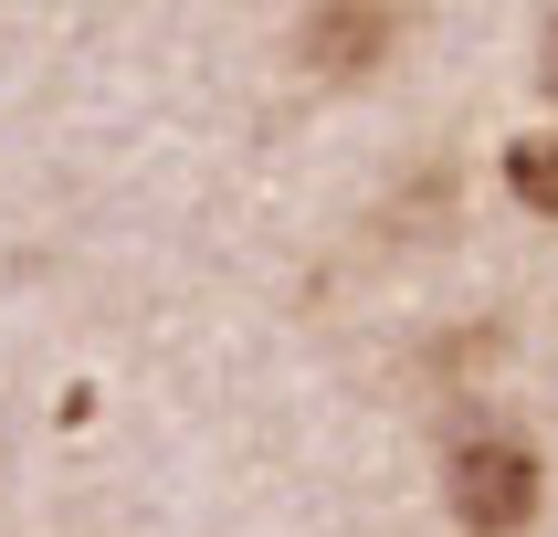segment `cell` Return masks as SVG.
Masks as SVG:
<instances>
[{
  "instance_id": "3",
  "label": "cell",
  "mask_w": 558,
  "mask_h": 537,
  "mask_svg": "<svg viewBox=\"0 0 558 537\" xmlns=\"http://www.w3.org/2000/svg\"><path fill=\"white\" fill-rule=\"evenodd\" d=\"M517 190L537 211H558V148H517Z\"/></svg>"
},
{
  "instance_id": "1",
  "label": "cell",
  "mask_w": 558,
  "mask_h": 537,
  "mask_svg": "<svg viewBox=\"0 0 558 537\" xmlns=\"http://www.w3.org/2000/svg\"><path fill=\"white\" fill-rule=\"evenodd\" d=\"M442 485H453L464 537H517L537 516V453L527 442H464V453L442 464Z\"/></svg>"
},
{
  "instance_id": "4",
  "label": "cell",
  "mask_w": 558,
  "mask_h": 537,
  "mask_svg": "<svg viewBox=\"0 0 558 537\" xmlns=\"http://www.w3.org/2000/svg\"><path fill=\"white\" fill-rule=\"evenodd\" d=\"M537 74H548V95H558V22H548V42H537Z\"/></svg>"
},
{
  "instance_id": "2",
  "label": "cell",
  "mask_w": 558,
  "mask_h": 537,
  "mask_svg": "<svg viewBox=\"0 0 558 537\" xmlns=\"http://www.w3.org/2000/svg\"><path fill=\"white\" fill-rule=\"evenodd\" d=\"M390 32H401V0H316L306 11V63L359 74V63L390 53Z\"/></svg>"
}]
</instances>
